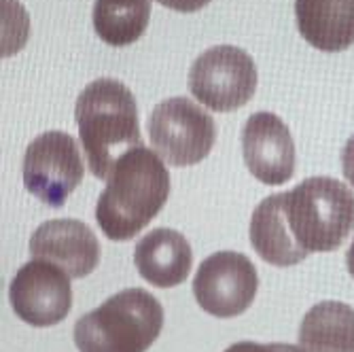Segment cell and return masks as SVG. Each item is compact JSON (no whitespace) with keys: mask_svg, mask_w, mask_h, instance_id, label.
I'll list each match as a JSON object with an SVG mask.
<instances>
[{"mask_svg":"<svg viewBox=\"0 0 354 352\" xmlns=\"http://www.w3.org/2000/svg\"><path fill=\"white\" fill-rule=\"evenodd\" d=\"M304 352H354V308L344 302H320L299 325Z\"/></svg>","mask_w":354,"mask_h":352,"instance_id":"obj_14","label":"cell"},{"mask_svg":"<svg viewBox=\"0 0 354 352\" xmlns=\"http://www.w3.org/2000/svg\"><path fill=\"white\" fill-rule=\"evenodd\" d=\"M259 291V274L242 252L218 250L206 257L193 278V295L202 310L216 318L246 312Z\"/></svg>","mask_w":354,"mask_h":352,"instance_id":"obj_8","label":"cell"},{"mask_svg":"<svg viewBox=\"0 0 354 352\" xmlns=\"http://www.w3.org/2000/svg\"><path fill=\"white\" fill-rule=\"evenodd\" d=\"M346 266H348L350 276L354 278V240H352V244H350V248H348V252H346Z\"/></svg>","mask_w":354,"mask_h":352,"instance_id":"obj_19","label":"cell"},{"mask_svg":"<svg viewBox=\"0 0 354 352\" xmlns=\"http://www.w3.org/2000/svg\"><path fill=\"white\" fill-rule=\"evenodd\" d=\"M134 263L149 284L157 289H172L189 278L193 250L183 234L170 228H157L136 244Z\"/></svg>","mask_w":354,"mask_h":352,"instance_id":"obj_12","label":"cell"},{"mask_svg":"<svg viewBox=\"0 0 354 352\" xmlns=\"http://www.w3.org/2000/svg\"><path fill=\"white\" fill-rule=\"evenodd\" d=\"M30 254L62 268L71 278H85L100 263V242L83 221L53 219L32 234Z\"/></svg>","mask_w":354,"mask_h":352,"instance_id":"obj_11","label":"cell"},{"mask_svg":"<svg viewBox=\"0 0 354 352\" xmlns=\"http://www.w3.org/2000/svg\"><path fill=\"white\" fill-rule=\"evenodd\" d=\"M354 232V194L331 178L312 176L293 191L266 198L250 216V244L278 268L304 261L312 252L337 250Z\"/></svg>","mask_w":354,"mask_h":352,"instance_id":"obj_1","label":"cell"},{"mask_svg":"<svg viewBox=\"0 0 354 352\" xmlns=\"http://www.w3.org/2000/svg\"><path fill=\"white\" fill-rule=\"evenodd\" d=\"M259 75L252 57L234 45H216L204 51L189 71L193 98L216 113L242 109L257 91Z\"/></svg>","mask_w":354,"mask_h":352,"instance_id":"obj_6","label":"cell"},{"mask_svg":"<svg viewBox=\"0 0 354 352\" xmlns=\"http://www.w3.org/2000/svg\"><path fill=\"white\" fill-rule=\"evenodd\" d=\"M9 302L24 323L32 327H53L73 308L71 276L49 261H28L11 280Z\"/></svg>","mask_w":354,"mask_h":352,"instance_id":"obj_9","label":"cell"},{"mask_svg":"<svg viewBox=\"0 0 354 352\" xmlns=\"http://www.w3.org/2000/svg\"><path fill=\"white\" fill-rule=\"evenodd\" d=\"M79 138L98 180H106L119 159L142 145L138 104L130 87L117 79H95L77 98Z\"/></svg>","mask_w":354,"mask_h":352,"instance_id":"obj_3","label":"cell"},{"mask_svg":"<svg viewBox=\"0 0 354 352\" xmlns=\"http://www.w3.org/2000/svg\"><path fill=\"white\" fill-rule=\"evenodd\" d=\"M299 35L318 51L354 45V0H295Z\"/></svg>","mask_w":354,"mask_h":352,"instance_id":"obj_13","label":"cell"},{"mask_svg":"<svg viewBox=\"0 0 354 352\" xmlns=\"http://www.w3.org/2000/svg\"><path fill=\"white\" fill-rule=\"evenodd\" d=\"M225 352H304L291 344H257V342H238Z\"/></svg>","mask_w":354,"mask_h":352,"instance_id":"obj_16","label":"cell"},{"mask_svg":"<svg viewBox=\"0 0 354 352\" xmlns=\"http://www.w3.org/2000/svg\"><path fill=\"white\" fill-rule=\"evenodd\" d=\"M151 19V0H95L93 30L106 45L125 47L140 41Z\"/></svg>","mask_w":354,"mask_h":352,"instance_id":"obj_15","label":"cell"},{"mask_svg":"<svg viewBox=\"0 0 354 352\" xmlns=\"http://www.w3.org/2000/svg\"><path fill=\"white\" fill-rule=\"evenodd\" d=\"M164 329V308L145 289H125L75 325L79 352H147Z\"/></svg>","mask_w":354,"mask_h":352,"instance_id":"obj_4","label":"cell"},{"mask_svg":"<svg viewBox=\"0 0 354 352\" xmlns=\"http://www.w3.org/2000/svg\"><path fill=\"white\" fill-rule=\"evenodd\" d=\"M242 155L250 174L263 185H284L295 174V142L288 125L274 113L248 117L242 130Z\"/></svg>","mask_w":354,"mask_h":352,"instance_id":"obj_10","label":"cell"},{"mask_svg":"<svg viewBox=\"0 0 354 352\" xmlns=\"http://www.w3.org/2000/svg\"><path fill=\"white\" fill-rule=\"evenodd\" d=\"M168 196L170 174L164 159L140 145L127 151L111 170L95 204V221L109 240H132L162 212Z\"/></svg>","mask_w":354,"mask_h":352,"instance_id":"obj_2","label":"cell"},{"mask_svg":"<svg viewBox=\"0 0 354 352\" xmlns=\"http://www.w3.org/2000/svg\"><path fill=\"white\" fill-rule=\"evenodd\" d=\"M21 176L32 196L47 206L62 208L85 176L77 140L59 130L41 134L26 149Z\"/></svg>","mask_w":354,"mask_h":352,"instance_id":"obj_7","label":"cell"},{"mask_svg":"<svg viewBox=\"0 0 354 352\" xmlns=\"http://www.w3.org/2000/svg\"><path fill=\"white\" fill-rule=\"evenodd\" d=\"M342 170L346 180L354 187V136L342 149Z\"/></svg>","mask_w":354,"mask_h":352,"instance_id":"obj_18","label":"cell"},{"mask_svg":"<svg viewBox=\"0 0 354 352\" xmlns=\"http://www.w3.org/2000/svg\"><path fill=\"white\" fill-rule=\"evenodd\" d=\"M147 127L157 155L174 168L200 164L216 140L212 115L185 95L159 102L149 115Z\"/></svg>","mask_w":354,"mask_h":352,"instance_id":"obj_5","label":"cell"},{"mask_svg":"<svg viewBox=\"0 0 354 352\" xmlns=\"http://www.w3.org/2000/svg\"><path fill=\"white\" fill-rule=\"evenodd\" d=\"M157 3L172 9V11H178V13H193V11H200V9L208 7L212 0H157Z\"/></svg>","mask_w":354,"mask_h":352,"instance_id":"obj_17","label":"cell"}]
</instances>
